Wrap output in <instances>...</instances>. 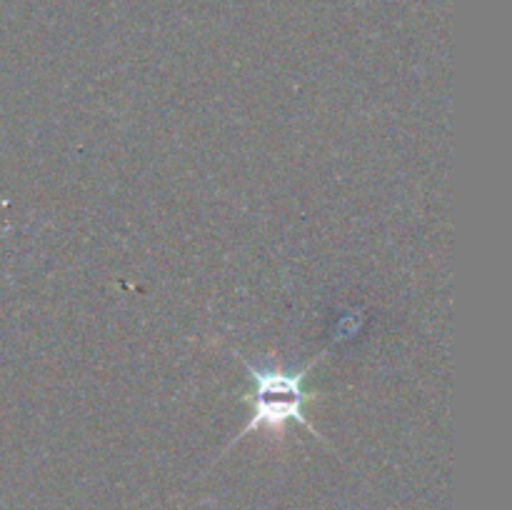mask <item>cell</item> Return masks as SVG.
I'll use <instances>...</instances> for the list:
<instances>
[{
  "label": "cell",
  "mask_w": 512,
  "mask_h": 510,
  "mask_svg": "<svg viewBox=\"0 0 512 510\" xmlns=\"http://www.w3.org/2000/svg\"><path fill=\"white\" fill-rule=\"evenodd\" d=\"M323 355L325 353L315 355V358L310 360L303 370H298V373H288V370H283V365L270 363V360H265V363H253V360H248L245 355H240V360H243L245 368H248V378L253 380L255 385V393L248 395V400H253V415H250L248 425L240 430V435L233 443H238L240 438H245V435H250L258 428H268L273 430V433L283 435L285 425L293 423V420L295 423L305 425L315 438H323L303 413V405L305 400H308L303 383L305 378H308L310 370H313V365L318 363Z\"/></svg>",
  "instance_id": "obj_1"
}]
</instances>
